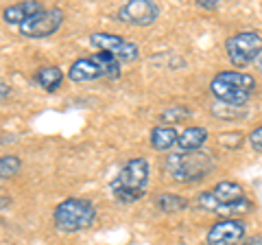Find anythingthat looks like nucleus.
<instances>
[{"label": "nucleus", "mask_w": 262, "mask_h": 245, "mask_svg": "<svg viewBox=\"0 0 262 245\" xmlns=\"http://www.w3.org/2000/svg\"><path fill=\"white\" fill-rule=\"evenodd\" d=\"M253 90H256L253 77L245 75V72H236V70L219 72L210 84V92L219 103L236 105V108H241V105H245L249 101Z\"/></svg>", "instance_id": "obj_3"}, {"label": "nucleus", "mask_w": 262, "mask_h": 245, "mask_svg": "<svg viewBox=\"0 0 262 245\" xmlns=\"http://www.w3.org/2000/svg\"><path fill=\"white\" fill-rule=\"evenodd\" d=\"M225 51L229 62L238 68L256 64L262 55V35L256 31H241L225 42Z\"/></svg>", "instance_id": "obj_6"}, {"label": "nucleus", "mask_w": 262, "mask_h": 245, "mask_svg": "<svg viewBox=\"0 0 262 245\" xmlns=\"http://www.w3.org/2000/svg\"><path fill=\"white\" fill-rule=\"evenodd\" d=\"M155 203H158V208L162 212H177V210L186 208V199L177 197V195H173V193H162Z\"/></svg>", "instance_id": "obj_17"}, {"label": "nucleus", "mask_w": 262, "mask_h": 245, "mask_svg": "<svg viewBox=\"0 0 262 245\" xmlns=\"http://www.w3.org/2000/svg\"><path fill=\"white\" fill-rule=\"evenodd\" d=\"M42 11V5L37 0H24V3H15L11 7H7L3 11V18L7 24H15V27H22L29 18H33L35 13Z\"/></svg>", "instance_id": "obj_12"}, {"label": "nucleus", "mask_w": 262, "mask_h": 245, "mask_svg": "<svg viewBox=\"0 0 262 245\" xmlns=\"http://www.w3.org/2000/svg\"><path fill=\"white\" fill-rule=\"evenodd\" d=\"M20 167H22V162L18 156H3L0 158V177L3 179L13 177L20 171Z\"/></svg>", "instance_id": "obj_18"}, {"label": "nucleus", "mask_w": 262, "mask_h": 245, "mask_svg": "<svg viewBox=\"0 0 262 245\" xmlns=\"http://www.w3.org/2000/svg\"><path fill=\"white\" fill-rule=\"evenodd\" d=\"M0 88H3V101H7V94H9V90H11V88L7 86L5 81H3V86H0Z\"/></svg>", "instance_id": "obj_23"}, {"label": "nucleus", "mask_w": 262, "mask_h": 245, "mask_svg": "<svg viewBox=\"0 0 262 245\" xmlns=\"http://www.w3.org/2000/svg\"><path fill=\"white\" fill-rule=\"evenodd\" d=\"M196 5H199L201 7V9H216V7H219V3H216V0H196Z\"/></svg>", "instance_id": "obj_21"}, {"label": "nucleus", "mask_w": 262, "mask_h": 245, "mask_svg": "<svg viewBox=\"0 0 262 245\" xmlns=\"http://www.w3.org/2000/svg\"><path fill=\"white\" fill-rule=\"evenodd\" d=\"M53 221L59 232L70 234V232L88 230L96 221V206L83 197H68L55 208Z\"/></svg>", "instance_id": "obj_4"}, {"label": "nucleus", "mask_w": 262, "mask_h": 245, "mask_svg": "<svg viewBox=\"0 0 262 245\" xmlns=\"http://www.w3.org/2000/svg\"><path fill=\"white\" fill-rule=\"evenodd\" d=\"M61 22H63V11L53 7V9H42L39 13H35L22 27H18V31L22 37L42 39V37H51L61 27Z\"/></svg>", "instance_id": "obj_7"}, {"label": "nucleus", "mask_w": 262, "mask_h": 245, "mask_svg": "<svg viewBox=\"0 0 262 245\" xmlns=\"http://www.w3.org/2000/svg\"><path fill=\"white\" fill-rule=\"evenodd\" d=\"M208 140V129L206 127H186L179 134L177 147L179 151H201L203 142Z\"/></svg>", "instance_id": "obj_14"}, {"label": "nucleus", "mask_w": 262, "mask_h": 245, "mask_svg": "<svg viewBox=\"0 0 262 245\" xmlns=\"http://www.w3.org/2000/svg\"><path fill=\"white\" fill-rule=\"evenodd\" d=\"M241 245H262V236H251V239H245Z\"/></svg>", "instance_id": "obj_22"}, {"label": "nucleus", "mask_w": 262, "mask_h": 245, "mask_svg": "<svg viewBox=\"0 0 262 245\" xmlns=\"http://www.w3.org/2000/svg\"><path fill=\"white\" fill-rule=\"evenodd\" d=\"M196 203H199L206 212H212V215H219V217H232V215H238L241 210H249L251 208V203L247 199L241 201V203H234V206H225V203H221L214 197V193L212 191L201 193L199 197H196Z\"/></svg>", "instance_id": "obj_11"}, {"label": "nucleus", "mask_w": 262, "mask_h": 245, "mask_svg": "<svg viewBox=\"0 0 262 245\" xmlns=\"http://www.w3.org/2000/svg\"><path fill=\"white\" fill-rule=\"evenodd\" d=\"M35 81L46 90V92H55L63 81V72L57 66H44L35 72Z\"/></svg>", "instance_id": "obj_16"}, {"label": "nucleus", "mask_w": 262, "mask_h": 245, "mask_svg": "<svg viewBox=\"0 0 262 245\" xmlns=\"http://www.w3.org/2000/svg\"><path fill=\"white\" fill-rule=\"evenodd\" d=\"M68 77L75 84H88V81H96V79H118L120 62L116 57H112L110 53H96L90 57H81V59L70 64Z\"/></svg>", "instance_id": "obj_5"}, {"label": "nucleus", "mask_w": 262, "mask_h": 245, "mask_svg": "<svg viewBox=\"0 0 262 245\" xmlns=\"http://www.w3.org/2000/svg\"><path fill=\"white\" fill-rule=\"evenodd\" d=\"M149 182H151L149 162L144 158H131L120 167L116 177L112 179L110 189H112V195L120 203H134L146 195Z\"/></svg>", "instance_id": "obj_1"}, {"label": "nucleus", "mask_w": 262, "mask_h": 245, "mask_svg": "<svg viewBox=\"0 0 262 245\" xmlns=\"http://www.w3.org/2000/svg\"><path fill=\"white\" fill-rule=\"evenodd\" d=\"M160 15V5L153 0H129L118 9L116 18L131 27H149L158 20Z\"/></svg>", "instance_id": "obj_9"}, {"label": "nucleus", "mask_w": 262, "mask_h": 245, "mask_svg": "<svg viewBox=\"0 0 262 245\" xmlns=\"http://www.w3.org/2000/svg\"><path fill=\"white\" fill-rule=\"evenodd\" d=\"M256 68H258V72H262V55L258 57V62H256Z\"/></svg>", "instance_id": "obj_24"}, {"label": "nucleus", "mask_w": 262, "mask_h": 245, "mask_svg": "<svg viewBox=\"0 0 262 245\" xmlns=\"http://www.w3.org/2000/svg\"><path fill=\"white\" fill-rule=\"evenodd\" d=\"M212 193H214V197L221 203H225V206H234V203L245 201L243 186L236 184V182H219L214 189H212Z\"/></svg>", "instance_id": "obj_15"}, {"label": "nucleus", "mask_w": 262, "mask_h": 245, "mask_svg": "<svg viewBox=\"0 0 262 245\" xmlns=\"http://www.w3.org/2000/svg\"><path fill=\"white\" fill-rule=\"evenodd\" d=\"M179 132L173 125H155L151 129V147L155 151H168L177 147Z\"/></svg>", "instance_id": "obj_13"}, {"label": "nucleus", "mask_w": 262, "mask_h": 245, "mask_svg": "<svg viewBox=\"0 0 262 245\" xmlns=\"http://www.w3.org/2000/svg\"><path fill=\"white\" fill-rule=\"evenodd\" d=\"M249 145H251L253 151H260V153H262V125L256 127V129H253V132L249 134Z\"/></svg>", "instance_id": "obj_20"}, {"label": "nucleus", "mask_w": 262, "mask_h": 245, "mask_svg": "<svg viewBox=\"0 0 262 245\" xmlns=\"http://www.w3.org/2000/svg\"><path fill=\"white\" fill-rule=\"evenodd\" d=\"M188 110H182V108H170L166 112H162V120H166V122H177V120H182L184 116H188Z\"/></svg>", "instance_id": "obj_19"}, {"label": "nucleus", "mask_w": 262, "mask_h": 245, "mask_svg": "<svg viewBox=\"0 0 262 245\" xmlns=\"http://www.w3.org/2000/svg\"><path fill=\"white\" fill-rule=\"evenodd\" d=\"M92 44L98 53H110L112 57H116L118 62H136L140 57V48L138 44L129 42V39L120 37V35H112V33H94L90 37Z\"/></svg>", "instance_id": "obj_8"}, {"label": "nucleus", "mask_w": 262, "mask_h": 245, "mask_svg": "<svg viewBox=\"0 0 262 245\" xmlns=\"http://www.w3.org/2000/svg\"><path fill=\"white\" fill-rule=\"evenodd\" d=\"M247 234V226L238 219H223V221L214 223L208 230L206 241L208 245H238L245 241Z\"/></svg>", "instance_id": "obj_10"}, {"label": "nucleus", "mask_w": 262, "mask_h": 245, "mask_svg": "<svg viewBox=\"0 0 262 245\" xmlns=\"http://www.w3.org/2000/svg\"><path fill=\"white\" fill-rule=\"evenodd\" d=\"M214 169V160L210 153L203 151H177L168 153L162 165V171L166 173L173 182L179 184H194L208 177Z\"/></svg>", "instance_id": "obj_2"}]
</instances>
